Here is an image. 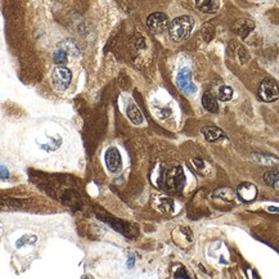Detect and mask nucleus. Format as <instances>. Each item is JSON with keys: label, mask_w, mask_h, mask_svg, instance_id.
Returning <instances> with one entry per match:
<instances>
[{"label": "nucleus", "mask_w": 279, "mask_h": 279, "mask_svg": "<svg viewBox=\"0 0 279 279\" xmlns=\"http://www.w3.org/2000/svg\"><path fill=\"white\" fill-rule=\"evenodd\" d=\"M194 27V19L189 16H180L174 18L169 27V35L175 43H182L190 35Z\"/></svg>", "instance_id": "obj_1"}, {"label": "nucleus", "mask_w": 279, "mask_h": 279, "mask_svg": "<svg viewBox=\"0 0 279 279\" xmlns=\"http://www.w3.org/2000/svg\"><path fill=\"white\" fill-rule=\"evenodd\" d=\"M257 94L259 98L264 102H276L277 99H279V85L276 80L273 79H264L261 81L260 87L257 89Z\"/></svg>", "instance_id": "obj_2"}, {"label": "nucleus", "mask_w": 279, "mask_h": 279, "mask_svg": "<svg viewBox=\"0 0 279 279\" xmlns=\"http://www.w3.org/2000/svg\"><path fill=\"white\" fill-rule=\"evenodd\" d=\"M51 80L54 84V88L61 92L67 90L70 87L71 80H72V72L71 70H68L67 67H57L53 72V76H51Z\"/></svg>", "instance_id": "obj_3"}, {"label": "nucleus", "mask_w": 279, "mask_h": 279, "mask_svg": "<svg viewBox=\"0 0 279 279\" xmlns=\"http://www.w3.org/2000/svg\"><path fill=\"white\" fill-rule=\"evenodd\" d=\"M177 85L184 94L186 95H192L197 92L196 85L192 81V72L189 68H183L179 71L177 76Z\"/></svg>", "instance_id": "obj_4"}, {"label": "nucleus", "mask_w": 279, "mask_h": 279, "mask_svg": "<svg viewBox=\"0 0 279 279\" xmlns=\"http://www.w3.org/2000/svg\"><path fill=\"white\" fill-rule=\"evenodd\" d=\"M147 27L152 31H156V32H161V31H165L166 29L170 27V21H169V17L165 14V13H152L151 16L147 17Z\"/></svg>", "instance_id": "obj_5"}, {"label": "nucleus", "mask_w": 279, "mask_h": 279, "mask_svg": "<svg viewBox=\"0 0 279 279\" xmlns=\"http://www.w3.org/2000/svg\"><path fill=\"white\" fill-rule=\"evenodd\" d=\"M184 184H186V175L183 173V169L174 167L171 173L167 175L166 186H169V189L180 192L184 188Z\"/></svg>", "instance_id": "obj_6"}, {"label": "nucleus", "mask_w": 279, "mask_h": 279, "mask_svg": "<svg viewBox=\"0 0 279 279\" xmlns=\"http://www.w3.org/2000/svg\"><path fill=\"white\" fill-rule=\"evenodd\" d=\"M106 165L111 173H119L121 170L122 160L120 151L116 147H111L106 152Z\"/></svg>", "instance_id": "obj_7"}, {"label": "nucleus", "mask_w": 279, "mask_h": 279, "mask_svg": "<svg viewBox=\"0 0 279 279\" xmlns=\"http://www.w3.org/2000/svg\"><path fill=\"white\" fill-rule=\"evenodd\" d=\"M237 194L241 199H243V201H246V202H250V201L255 199V197H256L257 189L254 184L242 183L238 186Z\"/></svg>", "instance_id": "obj_8"}, {"label": "nucleus", "mask_w": 279, "mask_h": 279, "mask_svg": "<svg viewBox=\"0 0 279 279\" xmlns=\"http://www.w3.org/2000/svg\"><path fill=\"white\" fill-rule=\"evenodd\" d=\"M201 133L203 134L206 140L209 141H216L225 138V133L223 132L222 129H219L218 126H206V128L201 130Z\"/></svg>", "instance_id": "obj_9"}, {"label": "nucleus", "mask_w": 279, "mask_h": 279, "mask_svg": "<svg viewBox=\"0 0 279 279\" xmlns=\"http://www.w3.org/2000/svg\"><path fill=\"white\" fill-rule=\"evenodd\" d=\"M196 6L203 13H215L220 6V0H196Z\"/></svg>", "instance_id": "obj_10"}, {"label": "nucleus", "mask_w": 279, "mask_h": 279, "mask_svg": "<svg viewBox=\"0 0 279 279\" xmlns=\"http://www.w3.org/2000/svg\"><path fill=\"white\" fill-rule=\"evenodd\" d=\"M126 113H128L129 120L134 124V125H140L143 122V115L139 111V108L135 106L134 103H129L126 107Z\"/></svg>", "instance_id": "obj_11"}, {"label": "nucleus", "mask_w": 279, "mask_h": 279, "mask_svg": "<svg viewBox=\"0 0 279 279\" xmlns=\"http://www.w3.org/2000/svg\"><path fill=\"white\" fill-rule=\"evenodd\" d=\"M202 106L205 107L209 112L211 113H216L219 111V106H218V100H216L215 95L210 92H207L206 94H203L202 96Z\"/></svg>", "instance_id": "obj_12"}, {"label": "nucleus", "mask_w": 279, "mask_h": 279, "mask_svg": "<svg viewBox=\"0 0 279 279\" xmlns=\"http://www.w3.org/2000/svg\"><path fill=\"white\" fill-rule=\"evenodd\" d=\"M61 46H62V49H64L66 51H68V53L74 55V57H77V55L80 54V49H79L77 44L74 42V40H72V39H67V40L62 42Z\"/></svg>", "instance_id": "obj_13"}, {"label": "nucleus", "mask_w": 279, "mask_h": 279, "mask_svg": "<svg viewBox=\"0 0 279 279\" xmlns=\"http://www.w3.org/2000/svg\"><path fill=\"white\" fill-rule=\"evenodd\" d=\"M218 96L219 99L223 100V102H228V100H231L233 98V89L231 87H228V85H223L219 89Z\"/></svg>", "instance_id": "obj_14"}, {"label": "nucleus", "mask_w": 279, "mask_h": 279, "mask_svg": "<svg viewBox=\"0 0 279 279\" xmlns=\"http://www.w3.org/2000/svg\"><path fill=\"white\" fill-rule=\"evenodd\" d=\"M264 182L269 186H276L279 183V173L268 171V173L264 174Z\"/></svg>", "instance_id": "obj_15"}, {"label": "nucleus", "mask_w": 279, "mask_h": 279, "mask_svg": "<svg viewBox=\"0 0 279 279\" xmlns=\"http://www.w3.org/2000/svg\"><path fill=\"white\" fill-rule=\"evenodd\" d=\"M53 59L57 64H64L67 63V59H68V55H67V51L64 50V49H58L57 51L54 53L53 55Z\"/></svg>", "instance_id": "obj_16"}, {"label": "nucleus", "mask_w": 279, "mask_h": 279, "mask_svg": "<svg viewBox=\"0 0 279 279\" xmlns=\"http://www.w3.org/2000/svg\"><path fill=\"white\" fill-rule=\"evenodd\" d=\"M255 27V25L251 21H243V22L241 23V27L237 30L238 34L242 36V38H246V36L250 34V31Z\"/></svg>", "instance_id": "obj_17"}, {"label": "nucleus", "mask_w": 279, "mask_h": 279, "mask_svg": "<svg viewBox=\"0 0 279 279\" xmlns=\"http://www.w3.org/2000/svg\"><path fill=\"white\" fill-rule=\"evenodd\" d=\"M36 241H38V237H36V235L34 234L23 235V237L19 238V241L17 242V247H22L25 244H34Z\"/></svg>", "instance_id": "obj_18"}, {"label": "nucleus", "mask_w": 279, "mask_h": 279, "mask_svg": "<svg viewBox=\"0 0 279 279\" xmlns=\"http://www.w3.org/2000/svg\"><path fill=\"white\" fill-rule=\"evenodd\" d=\"M259 161H260V164L267 165V166H276V165L279 166V160L274 156H260Z\"/></svg>", "instance_id": "obj_19"}, {"label": "nucleus", "mask_w": 279, "mask_h": 279, "mask_svg": "<svg viewBox=\"0 0 279 279\" xmlns=\"http://www.w3.org/2000/svg\"><path fill=\"white\" fill-rule=\"evenodd\" d=\"M174 277H175V278H189V274L186 273V269H183V268H182V269H179L177 273L174 274Z\"/></svg>", "instance_id": "obj_20"}, {"label": "nucleus", "mask_w": 279, "mask_h": 279, "mask_svg": "<svg viewBox=\"0 0 279 279\" xmlns=\"http://www.w3.org/2000/svg\"><path fill=\"white\" fill-rule=\"evenodd\" d=\"M8 178V170H5V166L1 165V179H5Z\"/></svg>", "instance_id": "obj_21"}]
</instances>
